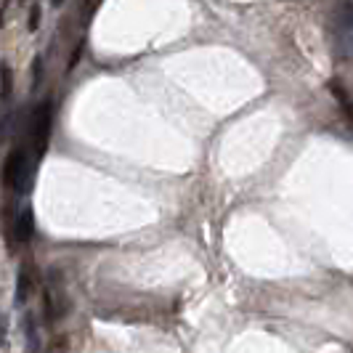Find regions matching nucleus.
<instances>
[{"mask_svg": "<svg viewBox=\"0 0 353 353\" xmlns=\"http://www.w3.org/2000/svg\"><path fill=\"white\" fill-rule=\"evenodd\" d=\"M6 335H8V316H0V345H6V343H8Z\"/></svg>", "mask_w": 353, "mask_h": 353, "instance_id": "obj_13", "label": "nucleus"}, {"mask_svg": "<svg viewBox=\"0 0 353 353\" xmlns=\"http://www.w3.org/2000/svg\"><path fill=\"white\" fill-rule=\"evenodd\" d=\"M51 125H53V101L51 99H43L32 112V120H30V143H32V159L40 162L48 141H51Z\"/></svg>", "mask_w": 353, "mask_h": 353, "instance_id": "obj_1", "label": "nucleus"}, {"mask_svg": "<svg viewBox=\"0 0 353 353\" xmlns=\"http://www.w3.org/2000/svg\"><path fill=\"white\" fill-rule=\"evenodd\" d=\"M83 40H77V46L72 48V53H70V59H67V72H72L74 67H77V61H80V56H83Z\"/></svg>", "mask_w": 353, "mask_h": 353, "instance_id": "obj_8", "label": "nucleus"}, {"mask_svg": "<svg viewBox=\"0 0 353 353\" xmlns=\"http://www.w3.org/2000/svg\"><path fill=\"white\" fill-rule=\"evenodd\" d=\"M330 90L335 93V96L340 99V101H343V104L348 106V96H345V90H343V85H340V80H332V83H330Z\"/></svg>", "mask_w": 353, "mask_h": 353, "instance_id": "obj_11", "label": "nucleus"}, {"mask_svg": "<svg viewBox=\"0 0 353 353\" xmlns=\"http://www.w3.org/2000/svg\"><path fill=\"white\" fill-rule=\"evenodd\" d=\"M11 93H14V72L3 61V64H0V101H3V106L8 104Z\"/></svg>", "mask_w": 353, "mask_h": 353, "instance_id": "obj_5", "label": "nucleus"}, {"mask_svg": "<svg viewBox=\"0 0 353 353\" xmlns=\"http://www.w3.org/2000/svg\"><path fill=\"white\" fill-rule=\"evenodd\" d=\"M37 287V271L32 263H21L19 265V276H17V305H24L30 301V295L35 292Z\"/></svg>", "mask_w": 353, "mask_h": 353, "instance_id": "obj_3", "label": "nucleus"}, {"mask_svg": "<svg viewBox=\"0 0 353 353\" xmlns=\"http://www.w3.org/2000/svg\"><path fill=\"white\" fill-rule=\"evenodd\" d=\"M345 112H348V117H351V120H353V104L345 106Z\"/></svg>", "mask_w": 353, "mask_h": 353, "instance_id": "obj_14", "label": "nucleus"}, {"mask_svg": "<svg viewBox=\"0 0 353 353\" xmlns=\"http://www.w3.org/2000/svg\"><path fill=\"white\" fill-rule=\"evenodd\" d=\"M14 234H17L19 242H30V239L35 236V212H32V208H24V210L17 215Z\"/></svg>", "mask_w": 353, "mask_h": 353, "instance_id": "obj_4", "label": "nucleus"}, {"mask_svg": "<svg viewBox=\"0 0 353 353\" xmlns=\"http://www.w3.org/2000/svg\"><path fill=\"white\" fill-rule=\"evenodd\" d=\"M337 21L343 30L353 32V3H340L337 6Z\"/></svg>", "mask_w": 353, "mask_h": 353, "instance_id": "obj_7", "label": "nucleus"}, {"mask_svg": "<svg viewBox=\"0 0 353 353\" xmlns=\"http://www.w3.org/2000/svg\"><path fill=\"white\" fill-rule=\"evenodd\" d=\"M40 80H43V59L35 56V59H32V88L40 85Z\"/></svg>", "mask_w": 353, "mask_h": 353, "instance_id": "obj_10", "label": "nucleus"}, {"mask_svg": "<svg viewBox=\"0 0 353 353\" xmlns=\"http://www.w3.org/2000/svg\"><path fill=\"white\" fill-rule=\"evenodd\" d=\"M24 332H27V348H30V353H35L40 348V340H37V327L32 314L24 316Z\"/></svg>", "mask_w": 353, "mask_h": 353, "instance_id": "obj_6", "label": "nucleus"}, {"mask_svg": "<svg viewBox=\"0 0 353 353\" xmlns=\"http://www.w3.org/2000/svg\"><path fill=\"white\" fill-rule=\"evenodd\" d=\"M40 17H43V8H40V6H32V8H30V21H27V30H30V32H35L37 27H40Z\"/></svg>", "mask_w": 353, "mask_h": 353, "instance_id": "obj_9", "label": "nucleus"}, {"mask_svg": "<svg viewBox=\"0 0 353 353\" xmlns=\"http://www.w3.org/2000/svg\"><path fill=\"white\" fill-rule=\"evenodd\" d=\"M30 176H32V165H30V159H27V152H24V146H14L11 152H8V157L3 162V186L6 189H14L17 194H24V189H27V183H30Z\"/></svg>", "mask_w": 353, "mask_h": 353, "instance_id": "obj_2", "label": "nucleus"}, {"mask_svg": "<svg viewBox=\"0 0 353 353\" xmlns=\"http://www.w3.org/2000/svg\"><path fill=\"white\" fill-rule=\"evenodd\" d=\"M8 123H11V117H8V112L3 109V112H0V143L6 141V133H8Z\"/></svg>", "mask_w": 353, "mask_h": 353, "instance_id": "obj_12", "label": "nucleus"}]
</instances>
